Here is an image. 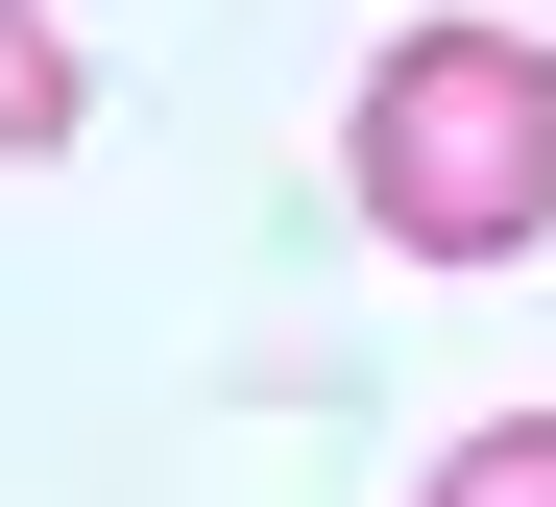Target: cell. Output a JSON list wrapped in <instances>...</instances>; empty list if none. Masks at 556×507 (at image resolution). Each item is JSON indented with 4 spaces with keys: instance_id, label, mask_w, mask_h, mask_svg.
Masks as SVG:
<instances>
[{
    "instance_id": "cell-1",
    "label": "cell",
    "mask_w": 556,
    "mask_h": 507,
    "mask_svg": "<svg viewBox=\"0 0 556 507\" xmlns=\"http://www.w3.org/2000/svg\"><path fill=\"white\" fill-rule=\"evenodd\" d=\"M339 193L388 266H532L556 242V49L532 25H388L339 97Z\"/></svg>"
},
{
    "instance_id": "cell-2",
    "label": "cell",
    "mask_w": 556,
    "mask_h": 507,
    "mask_svg": "<svg viewBox=\"0 0 556 507\" xmlns=\"http://www.w3.org/2000/svg\"><path fill=\"white\" fill-rule=\"evenodd\" d=\"M73 122H98V73H73V25H49V0H0V169H49Z\"/></svg>"
},
{
    "instance_id": "cell-3",
    "label": "cell",
    "mask_w": 556,
    "mask_h": 507,
    "mask_svg": "<svg viewBox=\"0 0 556 507\" xmlns=\"http://www.w3.org/2000/svg\"><path fill=\"white\" fill-rule=\"evenodd\" d=\"M412 507H556V411H484V435H459Z\"/></svg>"
}]
</instances>
